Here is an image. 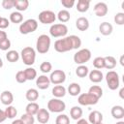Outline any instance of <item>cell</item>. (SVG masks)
<instances>
[{"label":"cell","mask_w":124,"mask_h":124,"mask_svg":"<svg viewBox=\"0 0 124 124\" xmlns=\"http://www.w3.org/2000/svg\"><path fill=\"white\" fill-rule=\"evenodd\" d=\"M81 46V40L79 37L76 35H71L64 37L55 41L54 43V49L57 52H67L72 49H78Z\"/></svg>","instance_id":"obj_1"},{"label":"cell","mask_w":124,"mask_h":124,"mask_svg":"<svg viewBox=\"0 0 124 124\" xmlns=\"http://www.w3.org/2000/svg\"><path fill=\"white\" fill-rule=\"evenodd\" d=\"M50 38L49 36L46 35V34H42L38 37L37 42H36V49L39 53L41 54H45L49 50L50 47Z\"/></svg>","instance_id":"obj_2"},{"label":"cell","mask_w":124,"mask_h":124,"mask_svg":"<svg viewBox=\"0 0 124 124\" xmlns=\"http://www.w3.org/2000/svg\"><path fill=\"white\" fill-rule=\"evenodd\" d=\"M20 56L22 59V62L27 65V66H31L35 63V59H36V51L33 47L31 46H26L24 47L21 52H20Z\"/></svg>","instance_id":"obj_3"},{"label":"cell","mask_w":124,"mask_h":124,"mask_svg":"<svg viewBox=\"0 0 124 124\" xmlns=\"http://www.w3.org/2000/svg\"><path fill=\"white\" fill-rule=\"evenodd\" d=\"M37 28H38V21L34 18H29V19L23 21L19 25V32L23 35H26V34L36 31Z\"/></svg>","instance_id":"obj_4"},{"label":"cell","mask_w":124,"mask_h":124,"mask_svg":"<svg viewBox=\"0 0 124 124\" xmlns=\"http://www.w3.org/2000/svg\"><path fill=\"white\" fill-rule=\"evenodd\" d=\"M91 58V51L88 48H82L74 54V62L78 65H83Z\"/></svg>","instance_id":"obj_5"},{"label":"cell","mask_w":124,"mask_h":124,"mask_svg":"<svg viewBox=\"0 0 124 124\" xmlns=\"http://www.w3.org/2000/svg\"><path fill=\"white\" fill-rule=\"evenodd\" d=\"M66 108V104L58 99V98H53V99H50L48 102H47V109L50 111V112H57V113H60L62 111H64Z\"/></svg>","instance_id":"obj_6"},{"label":"cell","mask_w":124,"mask_h":124,"mask_svg":"<svg viewBox=\"0 0 124 124\" xmlns=\"http://www.w3.org/2000/svg\"><path fill=\"white\" fill-rule=\"evenodd\" d=\"M67 33H68V27L64 23L52 24L49 28V34L54 38L65 37L67 35Z\"/></svg>","instance_id":"obj_7"},{"label":"cell","mask_w":124,"mask_h":124,"mask_svg":"<svg viewBox=\"0 0 124 124\" xmlns=\"http://www.w3.org/2000/svg\"><path fill=\"white\" fill-rule=\"evenodd\" d=\"M106 80L110 90H116L119 87V76L115 71H108L106 75Z\"/></svg>","instance_id":"obj_8"},{"label":"cell","mask_w":124,"mask_h":124,"mask_svg":"<svg viewBox=\"0 0 124 124\" xmlns=\"http://www.w3.org/2000/svg\"><path fill=\"white\" fill-rule=\"evenodd\" d=\"M56 19V15L49 10L42 11L39 14V21L43 24H50L53 23Z\"/></svg>","instance_id":"obj_9"},{"label":"cell","mask_w":124,"mask_h":124,"mask_svg":"<svg viewBox=\"0 0 124 124\" xmlns=\"http://www.w3.org/2000/svg\"><path fill=\"white\" fill-rule=\"evenodd\" d=\"M99 99L96 98L95 96L91 95L90 93H82L78 96V102L81 106H91V105H96L98 103Z\"/></svg>","instance_id":"obj_10"},{"label":"cell","mask_w":124,"mask_h":124,"mask_svg":"<svg viewBox=\"0 0 124 124\" xmlns=\"http://www.w3.org/2000/svg\"><path fill=\"white\" fill-rule=\"evenodd\" d=\"M66 80V74L62 70H54L51 72L49 76V81L50 83H53L55 85L62 84Z\"/></svg>","instance_id":"obj_11"},{"label":"cell","mask_w":124,"mask_h":124,"mask_svg":"<svg viewBox=\"0 0 124 124\" xmlns=\"http://www.w3.org/2000/svg\"><path fill=\"white\" fill-rule=\"evenodd\" d=\"M108 5L105 2H98L94 6V13L99 17L105 16L108 14Z\"/></svg>","instance_id":"obj_12"},{"label":"cell","mask_w":124,"mask_h":124,"mask_svg":"<svg viewBox=\"0 0 124 124\" xmlns=\"http://www.w3.org/2000/svg\"><path fill=\"white\" fill-rule=\"evenodd\" d=\"M49 84H50L49 78L46 77V75H41L36 79V85H37V87L39 89L45 90V89H46V88L49 87Z\"/></svg>","instance_id":"obj_13"},{"label":"cell","mask_w":124,"mask_h":124,"mask_svg":"<svg viewBox=\"0 0 124 124\" xmlns=\"http://www.w3.org/2000/svg\"><path fill=\"white\" fill-rule=\"evenodd\" d=\"M37 120L42 124H46L49 120V111L46 108H40L37 112Z\"/></svg>","instance_id":"obj_14"},{"label":"cell","mask_w":124,"mask_h":124,"mask_svg":"<svg viewBox=\"0 0 124 124\" xmlns=\"http://www.w3.org/2000/svg\"><path fill=\"white\" fill-rule=\"evenodd\" d=\"M0 100L3 105L5 106H11V104L14 102V95L11 91L5 90L0 95Z\"/></svg>","instance_id":"obj_15"},{"label":"cell","mask_w":124,"mask_h":124,"mask_svg":"<svg viewBox=\"0 0 124 124\" xmlns=\"http://www.w3.org/2000/svg\"><path fill=\"white\" fill-rule=\"evenodd\" d=\"M88 120L90 124H98L103 121V114L98 110H93L88 115Z\"/></svg>","instance_id":"obj_16"},{"label":"cell","mask_w":124,"mask_h":124,"mask_svg":"<svg viewBox=\"0 0 124 124\" xmlns=\"http://www.w3.org/2000/svg\"><path fill=\"white\" fill-rule=\"evenodd\" d=\"M89 75V79L90 81L94 82V83H98V82H101L104 78V76H103V73L100 71V70H92L91 72L88 73Z\"/></svg>","instance_id":"obj_17"},{"label":"cell","mask_w":124,"mask_h":124,"mask_svg":"<svg viewBox=\"0 0 124 124\" xmlns=\"http://www.w3.org/2000/svg\"><path fill=\"white\" fill-rule=\"evenodd\" d=\"M76 26L79 31H86L89 28V21L86 17L80 16L76 20Z\"/></svg>","instance_id":"obj_18"},{"label":"cell","mask_w":124,"mask_h":124,"mask_svg":"<svg viewBox=\"0 0 124 124\" xmlns=\"http://www.w3.org/2000/svg\"><path fill=\"white\" fill-rule=\"evenodd\" d=\"M112 30H113V27L112 25L109 23V22H102L100 25H99V31L102 35L104 36H108L112 33Z\"/></svg>","instance_id":"obj_19"},{"label":"cell","mask_w":124,"mask_h":124,"mask_svg":"<svg viewBox=\"0 0 124 124\" xmlns=\"http://www.w3.org/2000/svg\"><path fill=\"white\" fill-rule=\"evenodd\" d=\"M110 113L115 119H122L124 117V108L122 106H113L111 108Z\"/></svg>","instance_id":"obj_20"},{"label":"cell","mask_w":124,"mask_h":124,"mask_svg":"<svg viewBox=\"0 0 124 124\" xmlns=\"http://www.w3.org/2000/svg\"><path fill=\"white\" fill-rule=\"evenodd\" d=\"M14 7L17 10V12L26 11L29 7V1L28 0H15L14 1Z\"/></svg>","instance_id":"obj_21"},{"label":"cell","mask_w":124,"mask_h":124,"mask_svg":"<svg viewBox=\"0 0 124 124\" xmlns=\"http://www.w3.org/2000/svg\"><path fill=\"white\" fill-rule=\"evenodd\" d=\"M52 95L55 97V98H62L65 96L66 94V88L63 86V85H55L53 88H52V91H51Z\"/></svg>","instance_id":"obj_22"},{"label":"cell","mask_w":124,"mask_h":124,"mask_svg":"<svg viewBox=\"0 0 124 124\" xmlns=\"http://www.w3.org/2000/svg\"><path fill=\"white\" fill-rule=\"evenodd\" d=\"M39 109H40L39 105H38L36 102H30V103L26 106V108H25L26 113H27V114H30V115H33V116L37 114V112H38Z\"/></svg>","instance_id":"obj_23"},{"label":"cell","mask_w":124,"mask_h":124,"mask_svg":"<svg viewBox=\"0 0 124 124\" xmlns=\"http://www.w3.org/2000/svg\"><path fill=\"white\" fill-rule=\"evenodd\" d=\"M81 91V88H80V85L77 82H73L71 83L69 86H68V93L71 95V96H78L79 95Z\"/></svg>","instance_id":"obj_24"},{"label":"cell","mask_w":124,"mask_h":124,"mask_svg":"<svg viewBox=\"0 0 124 124\" xmlns=\"http://www.w3.org/2000/svg\"><path fill=\"white\" fill-rule=\"evenodd\" d=\"M70 115L74 120H78L82 116V109L78 106H74L70 110Z\"/></svg>","instance_id":"obj_25"},{"label":"cell","mask_w":124,"mask_h":124,"mask_svg":"<svg viewBox=\"0 0 124 124\" xmlns=\"http://www.w3.org/2000/svg\"><path fill=\"white\" fill-rule=\"evenodd\" d=\"M25 97H26V99H27L28 101H30V102H35V101H37L38 98H39V92H38V90L35 89V88H30V89H28V90L26 91Z\"/></svg>","instance_id":"obj_26"},{"label":"cell","mask_w":124,"mask_h":124,"mask_svg":"<svg viewBox=\"0 0 124 124\" xmlns=\"http://www.w3.org/2000/svg\"><path fill=\"white\" fill-rule=\"evenodd\" d=\"M90 5L89 0H78L77 3V10L79 13H85L88 11Z\"/></svg>","instance_id":"obj_27"},{"label":"cell","mask_w":124,"mask_h":124,"mask_svg":"<svg viewBox=\"0 0 124 124\" xmlns=\"http://www.w3.org/2000/svg\"><path fill=\"white\" fill-rule=\"evenodd\" d=\"M104 61H105V68L106 69L112 70L116 66V59L113 56H105Z\"/></svg>","instance_id":"obj_28"},{"label":"cell","mask_w":124,"mask_h":124,"mask_svg":"<svg viewBox=\"0 0 124 124\" xmlns=\"http://www.w3.org/2000/svg\"><path fill=\"white\" fill-rule=\"evenodd\" d=\"M23 72H24V76L26 78V80H33V79H35L37 78V72L32 67L26 68Z\"/></svg>","instance_id":"obj_29"},{"label":"cell","mask_w":124,"mask_h":124,"mask_svg":"<svg viewBox=\"0 0 124 124\" xmlns=\"http://www.w3.org/2000/svg\"><path fill=\"white\" fill-rule=\"evenodd\" d=\"M57 18L62 23H65V22L69 21L70 20V13H69V11H67V10L59 11L58 14H57Z\"/></svg>","instance_id":"obj_30"},{"label":"cell","mask_w":124,"mask_h":124,"mask_svg":"<svg viewBox=\"0 0 124 124\" xmlns=\"http://www.w3.org/2000/svg\"><path fill=\"white\" fill-rule=\"evenodd\" d=\"M88 93H90L91 95H93V96H95L96 98L100 99V98L102 97V95H103V89H102L101 86H99V85H92V86L89 88Z\"/></svg>","instance_id":"obj_31"},{"label":"cell","mask_w":124,"mask_h":124,"mask_svg":"<svg viewBox=\"0 0 124 124\" xmlns=\"http://www.w3.org/2000/svg\"><path fill=\"white\" fill-rule=\"evenodd\" d=\"M6 58L9 62H12V63L16 62L19 59V53L16 50H9L6 54Z\"/></svg>","instance_id":"obj_32"},{"label":"cell","mask_w":124,"mask_h":124,"mask_svg":"<svg viewBox=\"0 0 124 124\" xmlns=\"http://www.w3.org/2000/svg\"><path fill=\"white\" fill-rule=\"evenodd\" d=\"M89 73L88 68L85 65H79L77 69H76V75L79 78H85Z\"/></svg>","instance_id":"obj_33"},{"label":"cell","mask_w":124,"mask_h":124,"mask_svg":"<svg viewBox=\"0 0 124 124\" xmlns=\"http://www.w3.org/2000/svg\"><path fill=\"white\" fill-rule=\"evenodd\" d=\"M10 20L13 23H20L23 20V16L19 12H13L10 15Z\"/></svg>","instance_id":"obj_34"},{"label":"cell","mask_w":124,"mask_h":124,"mask_svg":"<svg viewBox=\"0 0 124 124\" xmlns=\"http://www.w3.org/2000/svg\"><path fill=\"white\" fill-rule=\"evenodd\" d=\"M4 111H5L6 117H7V118H10V119L16 117V114H17V110H16V108L15 107H13V106H8L7 108H6Z\"/></svg>","instance_id":"obj_35"},{"label":"cell","mask_w":124,"mask_h":124,"mask_svg":"<svg viewBox=\"0 0 124 124\" xmlns=\"http://www.w3.org/2000/svg\"><path fill=\"white\" fill-rule=\"evenodd\" d=\"M93 66H94L97 70L105 68V61H104V57H101V56L96 57V58L93 60Z\"/></svg>","instance_id":"obj_36"},{"label":"cell","mask_w":124,"mask_h":124,"mask_svg":"<svg viewBox=\"0 0 124 124\" xmlns=\"http://www.w3.org/2000/svg\"><path fill=\"white\" fill-rule=\"evenodd\" d=\"M56 124H70V119L66 114H59L55 119Z\"/></svg>","instance_id":"obj_37"},{"label":"cell","mask_w":124,"mask_h":124,"mask_svg":"<svg viewBox=\"0 0 124 124\" xmlns=\"http://www.w3.org/2000/svg\"><path fill=\"white\" fill-rule=\"evenodd\" d=\"M40 70H41L44 74L49 73V72L52 70V65H51V63H50V62L45 61V62H43V63L40 65Z\"/></svg>","instance_id":"obj_38"},{"label":"cell","mask_w":124,"mask_h":124,"mask_svg":"<svg viewBox=\"0 0 124 124\" xmlns=\"http://www.w3.org/2000/svg\"><path fill=\"white\" fill-rule=\"evenodd\" d=\"M20 119L23 121L24 124H34L35 122V118L33 115H30V114H27V113H24L21 115Z\"/></svg>","instance_id":"obj_39"},{"label":"cell","mask_w":124,"mask_h":124,"mask_svg":"<svg viewBox=\"0 0 124 124\" xmlns=\"http://www.w3.org/2000/svg\"><path fill=\"white\" fill-rule=\"evenodd\" d=\"M114 22L118 25H123L124 24V13H117L114 16Z\"/></svg>","instance_id":"obj_40"},{"label":"cell","mask_w":124,"mask_h":124,"mask_svg":"<svg viewBox=\"0 0 124 124\" xmlns=\"http://www.w3.org/2000/svg\"><path fill=\"white\" fill-rule=\"evenodd\" d=\"M16 80L18 83H24L26 81V78L24 76V72L23 71H18L16 74Z\"/></svg>","instance_id":"obj_41"},{"label":"cell","mask_w":124,"mask_h":124,"mask_svg":"<svg viewBox=\"0 0 124 124\" xmlns=\"http://www.w3.org/2000/svg\"><path fill=\"white\" fill-rule=\"evenodd\" d=\"M10 47H11V41L8 38L6 40L0 42V49L1 50H4L5 51V50H8Z\"/></svg>","instance_id":"obj_42"},{"label":"cell","mask_w":124,"mask_h":124,"mask_svg":"<svg viewBox=\"0 0 124 124\" xmlns=\"http://www.w3.org/2000/svg\"><path fill=\"white\" fill-rule=\"evenodd\" d=\"M14 1L15 0H3L2 1V7L6 10H10L14 8Z\"/></svg>","instance_id":"obj_43"},{"label":"cell","mask_w":124,"mask_h":124,"mask_svg":"<svg viewBox=\"0 0 124 124\" xmlns=\"http://www.w3.org/2000/svg\"><path fill=\"white\" fill-rule=\"evenodd\" d=\"M61 4L64 8L71 9L75 5V0H61Z\"/></svg>","instance_id":"obj_44"},{"label":"cell","mask_w":124,"mask_h":124,"mask_svg":"<svg viewBox=\"0 0 124 124\" xmlns=\"http://www.w3.org/2000/svg\"><path fill=\"white\" fill-rule=\"evenodd\" d=\"M9 24H10V22H9L8 18L1 17V19H0V29H6L7 27H9Z\"/></svg>","instance_id":"obj_45"},{"label":"cell","mask_w":124,"mask_h":124,"mask_svg":"<svg viewBox=\"0 0 124 124\" xmlns=\"http://www.w3.org/2000/svg\"><path fill=\"white\" fill-rule=\"evenodd\" d=\"M6 119H7V117H6L5 111H4V110H2V109L0 108V123L4 122V121H5Z\"/></svg>","instance_id":"obj_46"},{"label":"cell","mask_w":124,"mask_h":124,"mask_svg":"<svg viewBox=\"0 0 124 124\" xmlns=\"http://www.w3.org/2000/svg\"><path fill=\"white\" fill-rule=\"evenodd\" d=\"M7 38H8L7 33H6L5 31L0 30V42H2V41H4V40H6Z\"/></svg>","instance_id":"obj_47"},{"label":"cell","mask_w":124,"mask_h":124,"mask_svg":"<svg viewBox=\"0 0 124 124\" xmlns=\"http://www.w3.org/2000/svg\"><path fill=\"white\" fill-rule=\"evenodd\" d=\"M77 124H89V123H88L87 120H85V119H83V118H80V119L78 120Z\"/></svg>","instance_id":"obj_48"},{"label":"cell","mask_w":124,"mask_h":124,"mask_svg":"<svg viewBox=\"0 0 124 124\" xmlns=\"http://www.w3.org/2000/svg\"><path fill=\"white\" fill-rule=\"evenodd\" d=\"M12 124H24V123H23V121L19 118V119H16V120H14V121L12 122Z\"/></svg>","instance_id":"obj_49"},{"label":"cell","mask_w":124,"mask_h":124,"mask_svg":"<svg viewBox=\"0 0 124 124\" xmlns=\"http://www.w3.org/2000/svg\"><path fill=\"white\" fill-rule=\"evenodd\" d=\"M123 92H124V88H121L120 91H119V96L121 99H124V96H123Z\"/></svg>","instance_id":"obj_50"},{"label":"cell","mask_w":124,"mask_h":124,"mask_svg":"<svg viewBox=\"0 0 124 124\" xmlns=\"http://www.w3.org/2000/svg\"><path fill=\"white\" fill-rule=\"evenodd\" d=\"M123 58H124V56H123V55H121V56H120V64H121L122 66H124V62H123Z\"/></svg>","instance_id":"obj_51"},{"label":"cell","mask_w":124,"mask_h":124,"mask_svg":"<svg viewBox=\"0 0 124 124\" xmlns=\"http://www.w3.org/2000/svg\"><path fill=\"white\" fill-rule=\"evenodd\" d=\"M2 67H3V61H2V59L0 57V68H2Z\"/></svg>","instance_id":"obj_52"},{"label":"cell","mask_w":124,"mask_h":124,"mask_svg":"<svg viewBox=\"0 0 124 124\" xmlns=\"http://www.w3.org/2000/svg\"><path fill=\"white\" fill-rule=\"evenodd\" d=\"M116 124H124V122L123 121H118V122H116Z\"/></svg>","instance_id":"obj_53"},{"label":"cell","mask_w":124,"mask_h":124,"mask_svg":"<svg viewBox=\"0 0 124 124\" xmlns=\"http://www.w3.org/2000/svg\"><path fill=\"white\" fill-rule=\"evenodd\" d=\"M98 124H103V123H102V122H101V123H98Z\"/></svg>","instance_id":"obj_54"},{"label":"cell","mask_w":124,"mask_h":124,"mask_svg":"<svg viewBox=\"0 0 124 124\" xmlns=\"http://www.w3.org/2000/svg\"><path fill=\"white\" fill-rule=\"evenodd\" d=\"M0 19H1V16H0Z\"/></svg>","instance_id":"obj_55"}]
</instances>
